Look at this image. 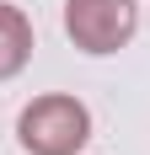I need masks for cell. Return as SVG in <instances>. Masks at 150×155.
<instances>
[{"label":"cell","mask_w":150,"mask_h":155,"mask_svg":"<svg viewBox=\"0 0 150 155\" xmlns=\"http://www.w3.org/2000/svg\"><path fill=\"white\" fill-rule=\"evenodd\" d=\"M139 27L134 0H64V32L86 54H118Z\"/></svg>","instance_id":"2"},{"label":"cell","mask_w":150,"mask_h":155,"mask_svg":"<svg viewBox=\"0 0 150 155\" xmlns=\"http://www.w3.org/2000/svg\"><path fill=\"white\" fill-rule=\"evenodd\" d=\"M16 134H22L27 155H75L91 139V112H86V102L54 91V96H38V102L22 107Z\"/></svg>","instance_id":"1"},{"label":"cell","mask_w":150,"mask_h":155,"mask_svg":"<svg viewBox=\"0 0 150 155\" xmlns=\"http://www.w3.org/2000/svg\"><path fill=\"white\" fill-rule=\"evenodd\" d=\"M27 59H32V21L16 11V5L0 0V80L16 75Z\"/></svg>","instance_id":"3"}]
</instances>
